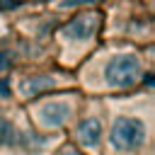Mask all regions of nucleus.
<instances>
[{
    "mask_svg": "<svg viewBox=\"0 0 155 155\" xmlns=\"http://www.w3.org/2000/svg\"><path fill=\"white\" fill-rule=\"evenodd\" d=\"M104 138L109 155H136L150 140V121L136 111H116Z\"/></svg>",
    "mask_w": 155,
    "mask_h": 155,
    "instance_id": "1",
    "label": "nucleus"
},
{
    "mask_svg": "<svg viewBox=\"0 0 155 155\" xmlns=\"http://www.w3.org/2000/svg\"><path fill=\"white\" fill-rule=\"evenodd\" d=\"M143 78V61L133 51H114L99 63V85L104 90H131Z\"/></svg>",
    "mask_w": 155,
    "mask_h": 155,
    "instance_id": "2",
    "label": "nucleus"
},
{
    "mask_svg": "<svg viewBox=\"0 0 155 155\" xmlns=\"http://www.w3.org/2000/svg\"><path fill=\"white\" fill-rule=\"evenodd\" d=\"M29 114L36 128L58 131L75 119V99L73 94H44L29 104Z\"/></svg>",
    "mask_w": 155,
    "mask_h": 155,
    "instance_id": "3",
    "label": "nucleus"
},
{
    "mask_svg": "<svg viewBox=\"0 0 155 155\" xmlns=\"http://www.w3.org/2000/svg\"><path fill=\"white\" fill-rule=\"evenodd\" d=\"M99 22H102V17H99L97 12H80V15H75L68 24L61 27L58 39H61L63 46L87 44V41L94 39V34H97V29H99Z\"/></svg>",
    "mask_w": 155,
    "mask_h": 155,
    "instance_id": "4",
    "label": "nucleus"
},
{
    "mask_svg": "<svg viewBox=\"0 0 155 155\" xmlns=\"http://www.w3.org/2000/svg\"><path fill=\"white\" fill-rule=\"evenodd\" d=\"M73 136H75V143H78L80 148H85V150L94 153V150H99V148H102L104 124H102V119H99L97 114H87V116H82V119L75 124Z\"/></svg>",
    "mask_w": 155,
    "mask_h": 155,
    "instance_id": "5",
    "label": "nucleus"
},
{
    "mask_svg": "<svg viewBox=\"0 0 155 155\" xmlns=\"http://www.w3.org/2000/svg\"><path fill=\"white\" fill-rule=\"evenodd\" d=\"M53 85H56L53 75H34V78H24L22 82H17V92L24 97H44Z\"/></svg>",
    "mask_w": 155,
    "mask_h": 155,
    "instance_id": "6",
    "label": "nucleus"
},
{
    "mask_svg": "<svg viewBox=\"0 0 155 155\" xmlns=\"http://www.w3.org/2000/svg\"><path fill=\"white\" fill-rule=\"evenodd\" d=\"M56 155H85L78 145H73V143H65V145H61V150L56 153Z\"/></svg>",
    "mask_w": 155,
    "mask_h": 155,
    "instance_id": "7",
    "label": "nucleus"
},
{
    "mask_svg": "<svg viewBox=\"0 0 155 155\" xmlns=\"http://www.w3.org/2000/svg\"><path fill=\"white\" fill-rule=\"evenodd\" d=\"M90 2H94V0H63L61 7H78V5H90Z\"/></svg>",
    "mask_w": 155,
    "mask_h": 155,
    "instance_id": "8",
    "label": "nucleus"
},
{
    "mask_svg": "<svg viewBox=\"0 0 155 155\" xmlns=\"http://www.w3.org/2000/svg\"><path fill=\"white\" fill-rule=\"evenodd\" d=\"M10 65H12V61H10V56H7L5 51H0V73H2V70H7Z\"/></svg>",
    "mask_w": 155,
    "mask_h": 155,
    "instance_id": "9",
    "label": "nucleus"
},
{
    "mask_svg": "<svg viewBox=\"0 0 155 155\" xmlns=\"http://www.w3.org/2000/svg\"><path fill=\"white\" fill-rule=\"evenodd\" d=\"M0 97H10V85L5 80H0Z\"/></svg>",
    "mask_w": 155,
    "mask_h": 155,
    "instance_id": "10",
    "label": "nucleus"
},
{
    "mask_svg": "<svg viewBox=\"0 0 155 155\" xmlns=\"http://www.w3.org/2000/svg\"><path fill=\"white\" fill-rule=\"evenodd\" d=\"M19 2H10V0H0V7L2 10H10V7H17Z\"/></svg>",
    "mask_w": 155,
    "mask_h": 155,
    "instance_id": "11",
    "label": "nucleus"
},
{
    "mask_svg": "<svg viewBox=\"0 0 155 155\" xmlns=\"http://www.w3.org/2000/svg\"><path fill=\"white\" fill-rule=\"evenodd\" d=\"M41 2H46V0H41Z\"/></svg>",
    "mask_w": 155,
    "mask_h": 155,
    "instance_id": "12",
    "label": "nucleus"
}]
</instances>
